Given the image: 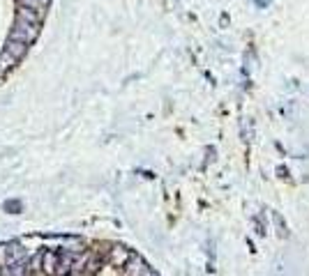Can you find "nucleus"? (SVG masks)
Masks as SVG:
<instances>
[{"instance_id": "obj_1", "label": "nucleus", "mask_w": 309, "mask_h": 276, "mask_svg": "<svg viewBox=\"0 0 309 276\" xmlns=\"http://www.w3.org/2000/svg\"><path fill=\"white\" fill-rule=\"evenodd\" d=\"M111 258H113L115 265H125L127 260L132 258V253H129L127 249H123V246H115V249H113V256H111Z\"/></svg>"}, {"instance_id": "obj_2", "label": "nucleus", "mask_w": 309, "mask_h": 276, "mask_svg": "<svg viewBox=\"0 0 309 276\" xmlns=\"http://www.w3.org/2000/svg\"><path fill=\"white\" fill-rule=\"evenodd\" d=\"M23 51H26V46H23V44L21 42H12L7 46V49H5V53H7L9 58H14V60H17V58H21V55H23Z\"/></svg>"}]
</instances>
